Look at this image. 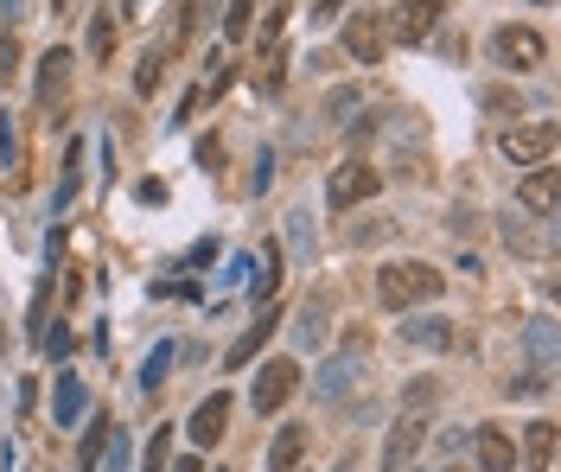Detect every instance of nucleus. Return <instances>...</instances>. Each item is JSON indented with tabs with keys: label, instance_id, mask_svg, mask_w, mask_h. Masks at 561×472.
Instances as JSON below:
<instances>
[{
	"label": "nucleus",
	"instance_id": "obj_1",
	"mask_svg": "<svg viewBox=\"0 0 561 472\" xmlns=\"http://www.w3.org/2000/svg\"><path fill=\"white\" fill-rule=\"evenodd\" d=\"M441 288H447V275L434 262H389V268H376V300L389 313H409L414 300H434Z\"/></svg>",
	"mask_w": 561,
	"mask_h": 472
},
{
	"label": "nucleus",
	"instance_id": "obj_2",
	"mask_svg": "<svg viewBox=\"0 0 561 472\" xmlns=\"http://www.w3.org/2000/svg\"><path fill=\"white\" fill-rule=\"evenodd\" d=\"M376 185H383V173H376L371 160H338L332 180H326V205L332 211H351V205L376 198Z\"/></svg>",
	"mask_w": 561,
	"mask_h": 472
},
{
	"label": "nucleus",
	"instance_id": "obj_3",
	"mask_svg": "<svg viewBox=\"0 0 561 472\" xmlns=\"http://www.w3.org/2000/svg\"><path fill=\"white\" fill-rule=\"evenodd\" d=\"M491 51H498V65H504V71H536V65L549 58V45H542L536 26H498Z\"/></svg>",
	"mask_w": 561,
	"mask_h": 472
},
{
	"label": "nucleus",
	"instance_id": "obj_4",
	"mask_svg": "<svg viewBox=\"0 0 561 472\" xmlns=\"http://www.w3.org/2000/svg\"><path fill=\"white\" fill-rule=\"evenodd\" d=\"M300 390V364L294 358H268L262 370H256V390H249V402H256V415H274L281 402Z\"/></svg>",
	"mask_w": 561,
	"mask_h": 472
},
{
	"label": "nucleus",
	"instance_id": "obj_5",
	"mask_svg": "<svg viewBox=\"0 0 561 472\" xmlns=\"http://www.w3.org/2000/svg\"><path fill=\"white\" fill-rule=\"evenodd\" d=\"M556 141H561L556 122H524V128H511V135H504V153H511L517 166H549Z\"/></svg>",
	"mask_w": 561,
	"mask_h": 472
},
{
	"label": "nucleus",
	"instance_id": "obj_6",
	"mask_svg": "<svg viewBox=\"0 0 561 472\" xmlns=\"http://www.w3.org/2000/svg\"><path fill=\"white\" fill-rule=\"evenodd\" d=\"M434 26H441V0H402L389 13V45H421Z\"/></svg>",
	"mask_w": 561,
	"mask_h": 472
},
{
	"label": "nucleus",
	"instance_id": "obj_7",
	"mask_svg": "<svg viewBox=\"0 0 561 472\" xmlns=\"http://www.w3.org/2000/svg\"><path fill=\"white\" fill-rule=\"evenodd\" d=\"M344 51L364 58V65H376V58L389 51V13H358V20L344 26Z\"/></svg>",
	"mask_w": 561,
	"mask_h": 472
},
{
	"label": "nucleus",
	"instance_id": "obj_8",
	"mask_svg": "<svg viewBox=\"0 0 561 472\" xmlns=\"http://www.w3.org/2000/svg\"><path fill=\"white\" fill-rule=\"evenodd\" d=\"M421 440H428V422H421V415H402V422L389 428V447H383V472H409V460L421 453Z\"/></svg>",
	"mask_w": 561,
	"mask_h": 472
},
{
	"label": "nucleus",
	"instance_id": "obj_9",
	"mask_svg": "<svg viewBox=\"0 0 561 472\" xmlns=\"http://www.w3.org/2000/svg\"><path fill=\"white\" fill-rule=\"evenodd\" d=\"M65 90H71V51H65V45H51V51L38 58V90H33L38 110H51Z\"/></svg>",
	"mask_w": 561,
	"mask_h": 472
},
{
	"label": "nucleus",
	"instance_id": "obj_10",
	"mask_svg": "<svg viewBox=\"0 0 561 472\" xmlns=\"http://www.w3.org/2000/svg\"><path fill=\"white\" fill-rule=\"evenodd\" d=\"M83 408H90L83 377H77V370H58V390H51V422H58V428H77V422H83Z\"/></svg>",
	"mask_w": 561,
	"mask_h": 472
},
{
	"label": "nucleus",
	"instance_id": "obj_11",
	"mask_svg": "<svg viewBox=\"0 0 561 472\" xmlns=\"http://www.w3.org/2000/svg\"><path fill=\"white\" fill-rule=\"evenodd\" d=\"M472 460H479V472H517V447H511L504 428H479L472 435Z\"/></svg>",
	"mask_w": 561,
	"mask_h": 472
},
{
	"label": "nucleus",
	"instance_id": "obj_12",
	"mask_svg": "<svg viewBox=\"0 0 561 472\" xmlns=\"http://www.w3.org/2000/svg\"><path fill=\"white\" fill-rule=\"evenodd\" d=\"M224 428H230V396L218 390V396H204L198 408H191V440H198V447H218Z\"/></svg>",
	"mask_w": 561,
	"mask_h": 472
},
{
	"label": "nucleus",
	"instance_id": "obj_13",
	"mask_svg": "<svg viewBox=\"0 0 561 472\" xmlns=\"http://www.w3.org/2000/svg\"><path fill=\"white\" fill-rule=\"evenodd\" d=\"M274 326H281V313H274V307H262V320H256V326H249V332H243V338H236V345L224 352L230 370H243V364H256V358H262V345L274 338Z\"/></svg>",
	"mask_w": 561,
	"mask_h": 472
},
{
	"label": "nucleus",
	"instance_id": "obj_14",
	"mask_svg": "<svg viewBox=\"0 0 561 472\" xmlns=\"http://www.w3.org/2000/svg\"><path fill=\"white\" fill-rule=\"evenodd\" d=\"M300 460H306V428L288 422V428L274 435V447H268V472H300Z\"/></svg>",
	"mask_w": 561,
	"mask_h": 472
},
{
	"label": "nucleus",
	"instance_id": "obj_15",
	"mask_svg": "<svg viewBox=\"0 0 561 472\" xmlns=\"http://www.w3.org/2000/svg\"><path fill=\"white\" fill-rule=\"evenodd\" d=\"M358 377H364V364H358V358H332L326 370H319V383H313V396H319V402H338L344 390H351V383H358Z\"/></svg>",
	"mask_w": 561,
	"mask_h": 472
},
{
	"label": "nucleus",
	"instance_id": "obj_16",
	"mask_svg": "<svg viewBox=\"0 0 561 472\" xmlns=\"http://www.w3.org/2000/svg\"><path fill=\"white\" fill-rule=\"evenodd\" d=\"M517 198H524L536 218H556V166H536V173L517 185Z\"/></svg>",
	"mask_w": 561,
	"mask_h": 472
},
{
	"label": "nucleus",
	"instance_id": "obj_17",
	"mask_svg": "<svg viewBox=\"0 0 561 472\" xmlns=\"http://www.w3.org/2000/svg\"><path fill=\"white\" fill-rule=\"evenodd\" d=\"M402 338L421 352H453V320H402Z\"/></svg>",
	"mask_w": 561,
	"mask_h": 472
},
{
	"label": "nucleus",
	"instance_id": "obj_18",
	"mask_svg": "<svg viewBox=\"0 0 561 472\" xmlns=\"http://www.w3.org/2000/svg\"><path fill=\"white\" fill-rule=\"evenodd\" d=\"M249 268H256V275H249V293H256V300H268V293L281 288V243H262V255H256Z\"/></svg>",
	"mask_w": 561,
	"mask_h": 472
},
{
	"label": "nucleus",
	"instance_id": "obj_19",
	"mask_svg": "<svg viewBox=\"0 0 561 472\" xmlns=\"http://www.w3.org/2000/svg\"><path fill=\"white\" fill-rule=\"evenodd\" d=\"M109 440H115L109 415H96V422L83 428V447H77V460H83V472H96V467H103V453H109Z\"/></svg>",
	"mask_w": 561,
	"mask_h": 472
},
{
	"label": "nucleus",
	"instance_id": "obj_20",
	"mask_svg": "<svg viewBox=\"0 0 561 472\" xmlns=\"http://www.w3.org/2000/svg\"><path fill=\"white\" fill-rule=\"evenodd\" d=\"M529 472H549L556 467V422H529Z\"/></svg>",
	"mask_w": 561,
	"mask_h": 472
},
{
	"label": "nucleus",
	"instance_id": "obj_21",
	"mask_svg": "<svg viewBox=\"0 0 561 472\" xmlns=\"http://www.w3.org/2000/svg\"><path fill=\"white\" fill-rule=\"evenodd\" d=\"M529 352H536V370H556V320H529Z\"/></svg>",
	"mask_w": 561,
	"mask_h": 472
},
{
	"label": "nucleus",
	"instance_id": "obj_22",
	"mask_svg": "<svg viewBox=\"0 0 561 472\" xmlns=\"http://www.w3.org/2000/svg\"><path fill=\"white\" fill-rule=\"evenodd\" d=\"M109 51H115V20H109V7H103V13H90V58L103 65Z\"/></svg>",
	"mask_w": 561,
	"mask_h": 472
},
{
	"label": "nucleus",
	"instance_id": "obj_23",
	"mask_svg": "<svg viewBox=\"0 0 561 472\" xmlns=\"http://www.w3.org/2000/svg\"><path fill=\"white\" fill-rule=\"evenodd\" d=\"M160 77H166V45H153L148 58H141V71H135V90H141V96H153V90H160Z\"/></svg>",
	"mask_w": 561,
	"mask_h": 472
},
{
	"label": "nucleus",
	"instance_id": "obj_24",
	"mask_svg": "<svg viewBox=\"0 0 561 472\" xmlns=\"http://www.w3.org/2000/svg\"><path fill=\"white\" fill-rule=\"evenodd\" d=\"M77 173H83V141H71V153H65V180H58V198H51V211H65V205H71Z\"/></svg>",
	"mask_w": 561,
	"mask_h": 472
},
{
	"label": "nucleus",
	"instance_id": "obj_25",
	"mask_svg": "<svg viewBox=\"0 0 561 472\" xmlns=\"http://www.w3.org/2000/svg\"><path fill=\"white\" fill-rule=\"evenodd\" d=\"M166 364H173V345H153V352H148V364H141V390H160Z\"/></svg>",
	"mask_w": 561,
	"mask_h": 472
},
{
	"label": "nucleus",
	"instance_id": "obj_26",
	"mask_svg": "<svg viewBox=\"0 0 561 472\" xmlns=\"http://www.w3.org/2000/svg\"><path fill=\"white\" fill-rule=\"evenodd\" d=\"M249 13H256V0H230V13H224V38H243V33H249Z\"/></svg>",
	"mask_w": 561,
	"mask_h": 472
},
{
	"label": "nucleus",
	"instance_id": "obj_27",
	"mask_svg": "<svg viewBox=\"0 0 561 472\" xmlns=\"http://www.w3.org/2000/svg\"><path fill=\"white\" fill-rule=\"evenodd\" d=\"M166 453H173V435H166V428H160V435L148 440V472H166V467H173V460H166Z\"/></svg>",
	"mask_w": 561,
	"mask_h": 472
},
{
	"label": "nucleus",
	"instance_id": "obj_28",
	"mask_svg": "<svg viewBox=\"0 0 561 472\" xmlns=\"http://www.w3.org/2000/svg\"><path fill=\"white\" fill-rule=\"evenodd\" d=\"M288 237H294V250H313V223H306V211H294V223H288Z\"/></svg>",
	"mask_w": 561,
	"mask_h": 472
},
{
	"label": "nucleus",
	"instance_id": "obj_29",
	"mask_svg": "<svg viewBox=\"0 0 561 472\" xmlns=\"http://www.w3.org/2000/svg\"><path fill=\"white\" fill-rule=\"evenodd\" d=\"M351 0H313V26H326V20H338Z\"/></svg>",
	"mask_w": 561,
	"mask_h": 472
},
{
	"label": "nucleus",
	"instance_id": "obj_30",
	"mask_svg": "<svg viewBox=\"0 0 561 472\" xmlns=\"http://www.w3.org/2000/svg\"><path fill=\"white\" fill-rule=\"evenodd\" d=\"M166 472H204V467H198V460H179V467H166Z\"/></svg>",
	"mask_w": 561,
	"mask_h": 472
},
{
	"label": "nucleus",
	"instance_id": "obj_31",
	"mask_svg": "<svg viewBox=\"0 0 561 472\" xmlns=\"http://www.w3.org/2000/svg\"><path fill=\"white\" fill-rule=\"evenodd\" d=\"M121 7H141V0H121Z\"/></svg>",
	"mask_w": 561,
	"mask_h": 472
},
{
	"label": "nucleus",
	"instance_id": "obj_32",
	"mask_svg": "<svg viewBox=\"0 0 561 472\" xmlns=\"http://www.w3.org/2000/svg\"><path fill=\"white\" fill-rule=\"evenodd\" d=\"M51 7H65V0H51Z\"/></svg>",
	"mask_w": 561,
	"mask_h": 472
},
{
	"label": "nucleus",
	"instance_id": "obj_33",
	"mask_svg": "<svg viewBox=\"0 0 561 472\" xmlns=\"http://www.w3.org/2000/svg\"><path fill=\"white\" fill-rule=\"evenodd\" d=\"M536 7H549V0H536Z\"/></svg>",
	"mask_w": 561,
	"mask_h": 472
},
{
	"label": "nucleus",
	"instance_id": "obj_34",
	"mask_svg": "<svg viewBox=\"0 0 561 472\" xmlns=\"http://www.w3.org/2000/svg\"><path fill=\"white\" fill-rule=\"evenodd\" d=\"M453 472H466V467H453Z\"/></svg>",
	"mask_w": 561,
	"mask_h": 472
}]
</instances>
